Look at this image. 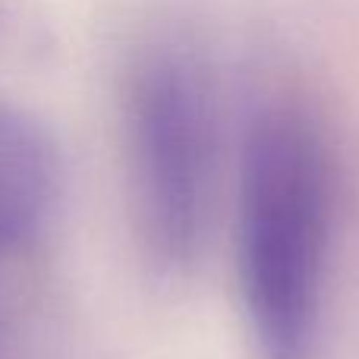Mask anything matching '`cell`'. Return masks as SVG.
I'll list each match as a JSON object with an SVG mask.
<instances>
[{
	"mask_svg": "<svg viewBox=\"0 0 359 359\" xmlns=\"http://www.w3.org/2000/svg\"><path fill=\"white\" fill-rule=\"evenodd\" d=\"M120 145L139 246L161 274L183 278L205 259L224 170L221 88L196 44L155 38L130 57Z\"/></svg>",
	"mask_w": 359,
	"mask_h": 359,
	"instance_id": "7a4b0ae2",
	"label": "cell"
},
{
	"mask_svg": "<svg viewBox=\"0 0 359 359\" xmlns=\"http://www.w3.org/2000/svg\"><path fill=\"white\" fill-rule=\"evenodd\" d=\"M63 196V158L25 107L0 98V262L25 252L48 230Z\"/></svg>",
	"mask_w": 359,
	"mask_h": 359,
	"instance_id": "3957f363",
	"label": "cell"
},
{
	"mask_svg": "<svg viewBox=\"0 0 359 359\" xmlns=\"http://www.w3.org/2000/svg\"><path fill=\"white\" fill-rule=\"evenodd\" d=\"M337 221L325 120L274 92L246 114L236 151V284L255 359H322Z\"/></svg>",
	"mask_w": 359,
	"mask_h": 359,
	"instance_id": "6da1fadb",
	"label": "cell"
}]
</instances>
